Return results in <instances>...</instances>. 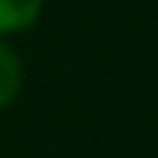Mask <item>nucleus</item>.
I'll return each instance as SVG.
<instances>
[{
  "instance_id": "f257e3e1",
  "label": "nucleus",
  "mask_w": 158,
  "mask_h": 158,
  "mask_svg": "<svg viewBox=\"0 0 158 158\" xmlns=\"http://www.w3.org/2000/svg\"><path fill=\"white\" fill-rule=\"evenodd\" d=\"M26 84V64L19 52L10 45V39H0V113L10 110L23 94Z\"/></svg>"
},
{
  "instance_id": "f03ea898",
  "label": "nucleus",
  "mask_w": 158,
  "mask_h": 158,
  "mask_svg": "<svg viewBox=\"0 0 158 158\" xmlns=\"http://www.w3.org/2000/svg\"><path fill=\"white\" fill-rule=\"evenodd\" d=\"M45 0H0V39L26 32L39 23Z\"/></svg>"
}]
</instances>
